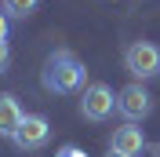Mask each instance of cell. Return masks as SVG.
<instances>
[{"mask_svg":"<svg viewBox=\"0 0 160 157\" xmlns=\"http://www.w3.org/2000/svg\"><path fill=\"white\" fill-rule=\"evenodd\" d=\"M117 110H120V117L128 121V124H135V121L149 117V110H153V95L142 88V84H128V88H120V91H117Z\"/></svg>","mask_w":160,"mask_h":157,"instance_id":"3","label":"cell"},{"mask_svg":"<svg viewBox=\"0 0 160 157\" xmlns=\"http://www.w3.org/2000/svg\"><path fill=\"white\" fill-rule=\"evenodd\" d=\"M51 139V124L48 117H40V113H26V121H22V128L15 132V146L18 150H40L44 143Z\"/></svg>","mask_w":160,"mask_h":157,"instance_id":"5","label":"cell"},{"mask_svg":"<svg viewBox=\"0 0 160 157\" xmlns=\"http://www.w3.org/2000/svg\"><path fill=\"white\" fill-rule=\"evenodd\" d=\"M8 33H11V26H8V15L0 11V44H8Z\"/></svg>","mask_w":160,"mask_h":157,"instance_id":"11","label":"cell"},{"mask_svg":"<svg viewBox=\"0 0 160 157\" xmlns=\"http://www.w3.org/2000/svg\"><path fill=\"white\" fill-rule=\"evenodd\" d=\"M124 66H128L131 77L149 80L153 73H160V48L149 40H135L128 51H124Z\"/></svg>","mask_w":160,"mask_h":157,"instance_id":"2","label":"cell"},{"mask_svg":"<svg viewBox=\"0 0 160 157\" xmlns=\"http://www.w3.org/2000/svg\"><path fill=\"white\" fill-rule=\"evenodd\" d=\"M142 146H146V135H142V128L135 124H120L117 132H113V154H124V157H138Z\"/></svg>","mask_w":160,"mask_h":157,"instance_id":"6","label":"cell"},{"mask_svg":"<svg viewBox=\"0 0 160 157\" xmlns=\"http://www.w3.org/2000/svg\"><path fill=\"white\" fill-rule=\"evenodd\" d=\"M8 66H11V48L0 44V73H8Z\"/></svg>","mask_w":160,"mask_h":157,"instance_id":"9","label":"cell"},{"mask_svg":"<svg viewBox=\"0 0 160 157\" xmlns=\"http://www.w3.org/2000/svg\"><path fill=\"white\" fill-rule=\"evenodd\" d=\"M37 4H40V0H0V11L11 15V19H26V15L37 11Z\"/></svg>","mask_w":160,"mask_h":157,"instance_id":"8","label":"cell"},{"mask_svg":"<svg viewBox=\"0 0 160 157\" xmlns=\"http://www.w3.org/2000/svg\"><path fill=\"white\" fill-rule=\"evenodd\" d=\"M55 157H88V154H84L80 146H62V150H58Z\"/></svg>","mask_w":160,"mask_h":157,"instance_id":"10","label":"cell"},{"mask_svg":"<svg viewBox=\"0 0 160 157\" xmlns=\"http://www.w3.org/2000/svg\"><path fill=\"white\" fill-rule=\"evenodd\" d=\"M84 80H88V66H84L69 48L55 51V55L44 62V69H40V84H44V91H51V95L84 91Z\"/></svg>","mask_w":160,"mask_h":157,"instance_id":"1","label":"cell"},{"mask_svg":"<svg viewBox=\"0 0 160 157\" xmlns=\"http://www.w3.org/2000/svg\"><path fill=\"white\" fill-rule=\"evenodd\" d=\"M22 121H26V113H22L18 99L4 91V95H0V135H4V139H15V132L22 128Z\"/></svg>","mask_w":160,"mask_h":157,"instance_id":"7","label":"cell"},{"mask_svg":"<svg viewBox=\"0 0 160 157\" xmlns=\"http://www.w3.org/2000/svg\"><path fill=\"white\" fill-rule=\"evenodd\" d=\"M117 106V95H113L109 84H88L84 88V99H80V113L88 121H106Z\"/></svg>","mask_w":160,"mask_h":157,"instance_id":"4","label":"cell"},{"mask_svg":"<svg viewBox=\"0 0 160 157\" xmlns=\"http://www.w3.org/2000/svg\"><path fill=\"white\" fill-rule=\"evenodd\" d=\"M109 157H124V154H113V150H109Z\"/></svg>","mask_w":160,"mask_h":157,"instance_id":"12","label":"cell"}]
</instances>
